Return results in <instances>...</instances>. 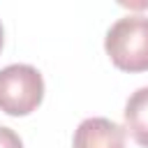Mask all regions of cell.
<instances>
[{
    "instance_id": "obj_1",
    "label": "cell",
    "mask_w": 148,
    "mask_h": 148,
    "mask_svg": "<svg viewBox=\"0 0 148 148\" xmlns=\"http://www.w3.org/2000/svg\"><path fill=\"white\" fill-rule=\"evenodd\" d=\"M111 62L123 72L148 69V16L130 14L118 18L104 39Z\"/></svg>"
},
{
    "instance_id": "obj_2",
    "label": "cell",
    "mask_w": 148,
    "mask_h": 148,
    "mask_svg": "<svg viewBox=\"0 0 148 148\" xmlns=\"http://www.w3.org/2000/svg\"><path fill=\"white\" fill-rule=\"evenodd\" d=\"M44 97V79L32 65H7L0 69V111L7 116L32 113Z\"/></svg>"
},
{
    "instance_id": "obj_3",
    "label": "cell",
    "mask_w": 148,
    "mask_h": 148,
    "mask_svg": "<svg viewBox=\"0 0 148 148\" xmlns=\"http://www.w3.org/2000/svg\"><path fill=\"white\" fill-rule=\"evenodd\" d=\"M74 148H125V127L109 118H86L74 132Z\"/></svg>"
},
{
    "instance_id": "obj_4",
    "label": "cell",
    "mask_w": 148,
    "mask_h": 148,
    "mask_svg": "<svg viewBox=\"0 0 148 148\" xmlns=\"http://www.w3.org/2000/svg\"><path fill=\"white\" fill-rule=\"evenodd\" d=\"M123 116H125V130L132 134V139L139 146L148 148V86L130 95Z\"/></svg>"
},
{
    "instance_id": "obj_5",
    "label": "cell",
    "mask_w": 148,
    "mask_h": 148,
    "mask_svg": "<svg viewBox=\"0 0 148 148\" xmlns=\"http://www.w3.org/2000/svg\"><path fill=\"white\" fill-rule=\"evenodd\" d=\"M0 148H23V141L14 130L0 125Z\"/></svg>"
},
{
    "instance_id": "obj_6",
    "label": "cell",
    "mask_w": 148,
    "mask_h": 148,
    "mask_svg": "<svg viewBox=\"0 0 148 148\" xmlns=\"http://www.w3.org/2000/svg\"><path fill=\"white\" fill-rule=\"evenodd\" d=\"M0 49H2V23H0Z\"/></svg>"
}]
</instances>
